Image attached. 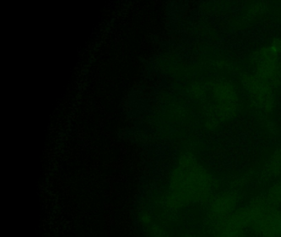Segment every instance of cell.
<instances>
[{"mask_svg": "<svg viewBox=\"0 0 281 237\" xmlns=\"http://www.w3.org/2000/svg\"><path fill=\"white\" fill-rule=\"evenodd\" d=\"M213 190V179L207 170L194 156L182 158L175 171L167 196V205L172 208L205 202L210 200Z\"/></svg>", "mask_w": 281, "mask_h": 237, "instance_id": "1", "label": "cell"}, {"mask_svg": "<svg viewBox=\"0 0 281 237\" xmlns=\"http://www.w3.org/2000/svg\"><path fill=\"white\" fill-rule=\"evenodd\" d=\"M257 77L271 84L273 88L281 84V63L280 54L271 46L261 48L258 53L256 73Z\"/></svg>", "mask_w": 281, "mask_h": 237, "instance_id": "2", "label": "cell"}, {"mask_svg": "<svg viewBox=\"0 0 281 237\" xmlns=\"http://www.w3.org/2000/svg\"><path fill=\"white\" fill-rule=\"evenodd\" d=\"M219 118L228 120L238 113V97L233 85L227 82H216L211 87Z\"/></svg>", "mask_w": 281, "mask_h": 237, "instance_id": "3", "label": "cell"}, {"mask_svg": "<svg viewBox=\"0 0 281 237\" xmlns=\"http://www.w3.org/2000/svg\"><path fill=\"white\" fill-rule=\"evenodd\" d=\"M242 83L256 104L266 113H271L275 106V94L273 87L254 74H246L242 78Z\"/></svg>", "mask_w": 281, "mask_h": 237, "instance_id": "4", "label": "cell"}, {"mask_svg": "<svg viewBox=\"0 0 281 237\" xmlns=\"http://www.w3.org/2000/svg\"><path fill=\"white\" fill-rule=\"evenodd\" d=\"M238 197L233 192H225L214 198L209 207V218L215 227L230 217L237 210Z\"/></svg>", "mask_w": 281, "mask_h": 237, "instance_id": "5", "label": "cell"}, {"mask_svg": "<svg viewBox=\"0 0 281 237\" xmlns=\"http://www.w3.org/2000/svg\"><path fill=\"white\" fill-rule=\"evenodd\" d=\"M266 201L274 208H279L281 205V177L276 184L269 189L266 194Z\"/></svg>", "mask_w": 281, "mask_h": 237, "instance_id": "6", "label": "cell"}, {"mask_svg": "<svg viewBox=\"0 0 281 237\" xmlns=\"http://www.w3.org/2000/svg\"><path fill=\"white\" fill-rule=\"evenodd\" d=\"M267 173L274 177L281 174V148L277 149L271 156L267 164Z\"/></svg>", "mask_w": 281, "mask_h": 237, "instance_id": "7", "label": "cell"}, {"mask_svg": "<svg viewBox=\"0 0 281 237\" xmlns=\"http://www.w3.org/2000/svg\"><path fill=\"white\" fill-rule=\"evenodd\" d=\"M271 47L273 50L277 52V53L281 54V39H276V40H274L273 42L271 43Z\"/></svg>", "mask_w": 281, "mask_h": 237, "instance_id": "8", "label": "cell"}, {"mask_svg": "<svg viewBox=\"0 0 281 237\" xmlns=\"http://www.w3.org/2000/svg\"><path fill=\"white\" fill-rule=\"evenodd\" d=\"M233 237H246V235L244 234V232H238V233H236Z\"/></svg>", "mask_w": 281, "mask_h": 237, "instance_id": "9", "label": "cell"}, {"mask_svg": "<svg viewBox=\"0 0 281 237\" xmlns=\"http://www.w3.org/2000/svg\"><path fill=\"white\" fill-rule=\"evenodd\" d=\"M233 236H232V237H233ZM228 237V236H223V235H219V234H216V236H215V237Z\"/></svg>", "mask_w": 281, "mask_h": 237, "instance_id": "10", "label": "cell"}, {"mask_svg": "<svg viewBox=\"0 0 281 237\" xmlns=\"http://www.w3.org/2000/svg\"><path fill=\"white\" fill-rule=\"evenodd\" d=\"M195 237V236H192V237Z\"/></svg>", "mask_w": 281, "mask_h": 237, "instance_id": "11", "label": "cell"}]
</instances>
